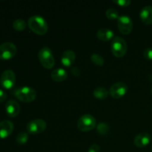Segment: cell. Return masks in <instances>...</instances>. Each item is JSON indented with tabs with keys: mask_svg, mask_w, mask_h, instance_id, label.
<instances>
[{
	"mask_svg": "<svg viewBox=\"0 0 152 152\" xmlns=\"http://www.w3.org/2000/svg\"><path fill=\"white\" fill-rule=\"evenodd\" d=\"M14 126L10 120H3L0 122V139H5L13 132Z\"/></svg>",
	"mask_w": 152,
	"mask_h": 152,
	"instance_id": "12",
	"label": "cell"
},
{
	"mask_svg": "<svg viewBox=\"0 0 152 152\" xmlns=\"http://www.w3.org/2000/svg\"><path fill=\"white\" fill-rule=\"evenodd\" d=\"M96 36L99 38V39L102 40L103 42H107L111 40L114 37V33L109 28H102L98 30L96 33Z\"/></svg>",
	"mask_w": 152,
	"mask_h": 152,
	"instance_id": "16",
	"label": "cell"
},
{
	"mask_svg": "<svg viewBox=\"0 0 152 152\" xmlns=\"http://www.w3.org/2000/svg\"><path fill=\"white\" fill-rule=\"evenodd\" d=\"M5 111L10 117H16L20 112V105L17 101L10 99L5 104Z\"/></svg>",
	"mask_w": 152,
	"mask_h": 152,
	"instance_id": "11",
	"label": "cell"
},
{
	"mask_svg": "<svg viewBox=\"0 0 152 152\" xmlns=\"http://www.w3.org/2000/svg\"><path fill=\"white\" fill-rule=\"evenodd\" d=\"M141 20L145 25H151L152 23V7L151 5H145L141 9L140 13Z\"/></svg>",
	"mask_w": 152,
	"mask_h": 152,
	"instance_id": "14",
	"label": "cell"
},
{
	"mask_svg": "<svg viewBox=\"0 0 152 152\" xmlns=\"http://www.w3.org/2000/svg\"><path fill=\"white\" fill-rule=\"evenodd\" d=\"M38 57L40 63L44 68L50 69L53 67L55 64V59L53 57V51L48 46H44L39 50Z\"/></svg>",
	"mask_w": 152,
	"mask_h": 152,
	"instance_id": "3",
	"label": "cell"
},
{
	"mask_svg": "<svg viewBox=\"0 0 152 152\" xmlns=\"http://www.w3.org/2000/svg\"><path fill=\"white\" fill-rule=\"evenodd\" d=\"M28 140V134L26 132H21L17 135L16 138V142L19 145H24Z\"/></svg>",
	"mask_w": 152,
	"mask_h": 152,
	"instance_id": "23",
	"label": "cell"
},
{
	"mask_svg": "<svg viewBox=\"0 0 152 152\" xmlns=\"http://www.w3.org/2000/svg\"><path fill=\"white\" fill-rule=\"evenodd\" d=\"M109 94V91L104 87H97L94 90L93 95L94 97L99 99H103L106 98Z\"/></svg>",
	"mask_w": 152,
	"mask_h": 152,
	"instance_id": "18",
	"label": "cell"
},
{
	"mask_svg": "<svg viewBox=\"0 0 152 152\" xmlns=\"http://www.w3.org/2000/svg\"><path fill=\"white\" fill-rule=\"evenodd\" d=\"M91 59L94 64H96L98 66H102L104 65V58L101 55L98 53H92L91 55Z\"/></svg>",
	"mask_w": 152,
	"mask_h": 152,
	"instance_id": "21",
	"label": "cell"
},
{
	"mask_svg": "<svg viewBox=\"0 0 152 152\" xmlns=\"http://www.w3.org/2000/svg\"><path fill=\"white\" fill-rule=\"evenodd\" d=\"M151 94H152V88H151Z\"/></svg>",
	"mask_w": 152,
	"mask_h": 152,
	"instance_id": "30",
	"label": "cell"
},
{
	"mask_svg": "<svg viewBox=\"0 0 152 152\" xmlns=\"http://www.w3.org/2000/svg\"><path fill=\"white\" fill-rule=\"evenodd\" d=\"M47 128V123L42 119H34L27 124L26 129L28 133L37 134L44 132Z\"/></svg>",
	"mask_w": 152,
	"mask_h": 152,
	"instance_id": "7",
	"label": "cell"
},
{
	"mask_svg": "<svg viewBox=\"0 0 152 152\" xmlns=\"http://www.w3.org/2000/svg\"><path fill=\"white\" fill-rule=\"evenodd\" d=\"M128 86L123 82H118L111 86L109 89V94L114 99H119L126 94Z\"/></svg>",
	"mask_w": 152,
	"mask_h": 152,
	"instance_id": "10",
	"label": "cell"
},
{
	"mask_svg": "<svg viewBox=\"0 0 152 152\" xmlns=\"http://www.w3.org/2000/svg\"><path fill=\"white\" fill-rule=\"evenodd\" d=\"M117 27L120 32L124 35H128L133 30V22L128 15H122L117 19Z\"/></svg>",
	"mask_w": 152,
	"mask_h": 152,
	"instance_id": "9",
	"label": "cell"
},
{
	"mask_svg": "<svg viewBox=\"0 0 152 152\" xmlns=\"http://www.w3.org/2000/svg\"><path fill=\"white\" fill-rule=\"evenodd\" d=\"M17 52L16 46L13 43L7 42L0 45V59L8 60L13 58Z\"/></svg>",
	"mask_w": 152,
	"mask_h": 152,
	"instance_id": "6",
	"label": "cell"
},
{
	"mask_svg": "<svg viewBox=\"0 0 152 152\" xmlns=\"http://www.w3.org/2000/svg\"><path fill=\"white\" fill-rule=\"evenodd\" d=\"M14 95L19 100L24 102H33L37 97V92L33 88L23 86L14 91Z\"/></svg>",
	"mask_w": 152,
	"mask_h": 152,
	"instance_id": "2",
	"label": "cell"
},
{
	"mask_svg": "<svg viewBox=\"0 0 152 152\" xmlns=\"http://www.w3.org/2000/svg\"><path fill=\"white\" fill-rule=\"evenodd\" d=\"M96 122L94 117L89 114H83L77 121V127L81 132H89L96 127Z\"/></svg>",
	"mask_w": 152,
	"mask_h": 152,
	"instance_id": "4",
	"label": "cell"
},
{
	"mask_svg": "<svg viewBox=\"0 0 152 152\" xmlns=\"http://www.w3.org/2000/svg\"><path fill=\"white\" fill-rule=\"evenodd\" d=\"M151 135L146 132H142L137 135L134 139V143L138 148H143L151 142Z\"/></svg>",
	"mask_w": 152,
	"mask_h": 152,
	"instance_id": "13",
	"label": "cell"
},
{
	"mask_svg": "<svg viewBox=\"0 0 152 152\" xmlns=\"http://www.w3.org/2000/svg\"><path fill=\"white\" fill-rule=\"evenodd\" d=\"M144 57L148 60H152V48H148L143 51Z\"/></svg>",
	"mask_w": 152,
	"mask_h": 152,
	"instance_id": "25",
	"label": "cell"
},
{
	"mask_svg": "<svg viewBox=\"0 0 152 152\" xmlns=\"http://www.w3.org/2000/svg\"><path fill=\"white\" fill-rule=\"evenodd\" d=\"M76 59V53L71 50H67L62 53L61 56V62L65 67H69L72 65Z\"/></svg>",
	"mask_w": 152,
	"mask_h": 152,
	"instance_id": "15",
	"label": "cell"
},
{
	"mask_svg": "<svg viewBox=\"0 0 152 152\" xmlns=\"http://www.w3.org/2000/svg\"><path fill=\"white\" fill-rule=\"evenodd\" d=\"M110 130L109 126L105 123H99L96 126V131L100 134H106Z\"/></svg>",
	"mask_w": 152,
	"mask_h": 152,
	"instance_id": "20",
	"label": "cell"
},
{
	"mask_svg": "<svg viewBox=\"0 0 152 152\" xmlns=\"http://www.w3.org/2000/svg\"><path fill=\"white\" fill-rule=\"evenodd\" d=\"M52 80L56 82H62L65 80L68 77V73L65 69L62 68H56L53 70V71L50 74Z\"/></svg>",
	"mask_w": 152,
	"mask_h": 152,
	"instance_id": "17",
	"label": "cell"
},
{
	"mask_svg": "<svg viewBox=\"0 0 152 152\" xmlns=\"http://www.w3.org/2000/svg\"><path fill=\"white\" fill-rule=\"evenodd\" d=\"M111 51L117 57H122L127 51V44L126 40L120 37H114L111 42Z\"/></svg>",
	"mask_w": 152,
	"mask_h": 152,
	"instance_id": "5",
	"label": "cell"
},
{
	"mask_svg": "<svg viewBox=\"0 0 152 152\" xmlns=\"http://www.w3.org/2000/svg\"><path fill=\"white\" fill-rule=\"evenodd\" d=\"M71 73L74 74L75 77H79L80 75V70L77 67H73L71 68Z\"/></svg>",
	"mask_w": 152,
	"mask_h": 152,
	"instance_id": "28",
	"label": "cell"
},
{
	"mask_svg": "<svg viewBox=\"0 0 152 152\" xmlns=\"http://www.w3.org/2000/svg\"><path fill=\"white\" fill-rule=\"evenodd\" d=\"M151 151H152V145H151Z\"/></svg>",
	"mask_w": 152,
	"mask_h": 152,
	"instance_id": "29",
	"label": "cell"
},
{
	"mask_svg": "<svg viewBox=\"0 0 152 152\" xmlns=\"http://www.w3.org/2000/svg\"><path fill=\"white\" fill-rule=\"evenodd\" d=\"M27 23L25 20L22 19H16L14 22H13V28L14 30L17 31H22L26 28Z\"/></svg>",
	"mask_w": 152,
	"mask_h": 152,
	"instance_id": "19",
	"label": "cell"
},
{
	"mask_svg": "<svg viewBox=\"0 0 152 152\" xmlns=\"http://www.w3.org/2000/svg\"><path fill=\"white\" fill-rule=\"evenodd\" d=\"M105 15H106L107 18L109 19H117L119 16V13L117 11V9L113 8V7H111V8H108V10H106L105 11Z\"/></svg>",
	"mask_w": 152,
	"mask_h": 152,
	"instance_id": "22",
	"label": "cell"
},
{
	"mask_svg": "<svg viewBox=\"0 0 152 152\" xmlns=\"http://www.w3.org/2000/svg\"><path fill=\"white\" fill-rule=\"evenodd\" d=\"M113 1L121 7H127L131 4V0H113Z\"/></svg>",
	"mask_w": 152,
	"mask_h": 152,
	"instance_id": "24",
	"label": "cell"
},
{
	"mask_svg": "<svg viewBox=\"0 0 152 152\" xmlns=\"http://www.w3.org/2000/svg\"><path fill=\"white\" fill-rule=\"evenodd\" d=\"M7 94L5 93V91H4L3 90L0 89V102H2L7 99Z\"/></svg>",
	"mask_w": 152,
	"mask_h": 152,
	"instance_id": "27",
	"label": "cell"
},
{
	"mask_svg": "<svg viewBox=\"0 0 152 152\" xmlns=\"http://www.w3.org/2000/svg\"><path fill=\"white\" fill-rule=\"evenodd\" d=\"M16 83V74L12 70L3 71L0 77V85L4 89H11Z\"/></svg>",
	"mask_w": 152,
	"mask_h": 152,
	"instance_id": "8",
	"label": "cell"
},
{
	"mask_svg": "<svg viewBox=\"0 0 152 152\" xmlns=\"http://www.w3.org/2000/svg\"><path fill=\"white\" fill-rule=\"evenodd\" d=\"M99 150H100V148L97 144H92L89 147L88 152H99Z\"/></svg>",
	"mask_w": 152,
	"mask_h": 152,
	"instance_id": "26",
	"label": "cell"
},
{
	"mask_svg": "<svg viewBox=\"0 0 152 152\" xmlns=\"http://www.w3.org/2000/svg\"><path fill=\"white\" fill-rule=\"evenodd\" d=\"M28 25L30 29L38 35H45L48 29L47 21L39 15L31 16L28 19Z\"/></svg>",
	"mask_w": 152,
	"mask_h": 152,
	"instance_id": "1",
	"label": "cell"
}]
</instances>
